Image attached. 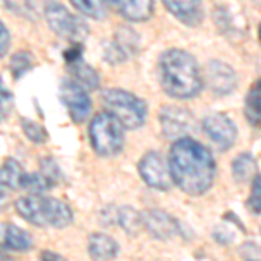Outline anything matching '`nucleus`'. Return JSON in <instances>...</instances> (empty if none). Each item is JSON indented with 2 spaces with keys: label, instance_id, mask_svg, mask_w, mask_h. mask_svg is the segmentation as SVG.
Returning <instances> with one entry per match:
<instances>
[{
  "label": "nucleus",
  "instance_id": "obj_18",
  "mask_svg": "<svg viewBox=\"0 0 261 261\" xmlns=\"http://www.w3.org/2000/svg\"><path fill=\"white\" fill-rule=\"evenodd\" d=\"M68 65V73L71 77V81H75L77 84H81L84 89L87 91H96L99 87V73L96 71L89 63H86L82 58L79 60L71 61V63H66Z\"/></svg>",
  "mask_w": 261,
  "mask_h": 261
},
{
  "label": "nucleus",
  "instance_id": "obj_24",
  "mask_svg": "<svg viewBox=\"0 0 261 261\" xmlns=\"http://www.w3.org/2000/svg\"><path fill=\"white\" fill-rule=\"evenodd\" d=\"M50 188H54L53 185L45 179V176L42 172H24L23 179H21V190L28 193H45Z\"/></svg>",
  "mask_w": 261,
  "mask_h": 261
},
{
  "label": "nucleus",
  "instance_id": "obj_16",
  "mask_svg": "<svg viewBox=\"0 0 261 261\" xmlns=\"http://www.w3.org/2000/svg\"><path fill=\"white\" fill-rule=\"evenodd\" d=\"M162 4L179 23L187 27H199L204 19L202 0H162Z\"/></svg>",
  "mask_w": 261,
  "mask_h": 261
},
{
  "label": "nucleus",
  "instance_id": "obj_23",
  "mask_svg": "<svg viewBox=\"0 0 261 261\" xmlns=\"http://www.w3.org/2000/svg\"><path fill=\"white\" fill-rule=\"evenodd\" d=\"M4 6L11 12L21 16L28 21H37L40 14V0H2Z\"/></svg>",
  "mask_w": 261,
  "mask_h": 261
},
{
  "label": "nucleus",
  "instance_id": "obj_7",
  "mask_svg": "<svg viewBox=\"0 0 261 261\" xmlns=\"http://www.w3.org/2000/svg\"><path fill=\"white\" fill-rule=\"evenodd\" d=\"M202 130L214 145V148L220 151L230 150L235 145L239 136V130L235 122L225 113H211L202 120Z\"/></svg>",
  "mask_w": 261,
  "mask_h": 261
},
{
  "label": "nucleus",
  "instance_id": "obj_37",
  "mask_svg": "<svg viewBox=\"0 0 261 261\" xmlns=\"http://www.w3.org/2000/svg\"><path fill=\"white\" fill-rule=\"evenodd\" d=\"M7 202H9V193H7L6 190H4L2 187H0V209L6 207Z\"/></svg>",
  "mask_w": 261,
  "mask_h": 261
},
{
  "label": "nucleus",
  "instance_id": "obj_5",
  "mask_svg": "<svg viewBox=\"0 0 261 261\" xmlns=\"http://www.w3.org/2000/svg\"><path fill=\"white\" fill-rule=\"evenodd\" d=\"M101 99L107 110L113 113L124 125V129L134 130L145 125L148 117V105L134 92L125 89H105L101 92Z\"/></svg>",
  "mask_w": 261,
  "mask_h": 261
},
{
  "label": "nucleus",
  "instance_id": "obj_27",
  "mask_svg": "<svg viewBox=\"0 0 261 261\" xmlns=\"http://www.w3.org/2000/svg\"><path fill=\"white\" fill-rule=\"evenodd\" d=\"M21 129H23L24 136L28 138L32 143L42 145V143L47 141V129L44 127L39 122L32 120V119H21Z\"/></svg>",
  "mask_w": 261,
  "mask_h": 261
},
{
  "label": "nucleus",
  "instance_id": "obj_14",
  "mask_svg": "<svg viewBox=\"0 0 261 261\" xmlns=\"http://www.w3.org/2000/svg\"><path fill=\"white\" fill-rule=\"evenodd\" d=\"M103 2L130 23L148 21L153 14V0H103Z\"/></svg>",
  "mask_w": 261,
  "mask_h": 261
},
{
  "label": "nucleus",
  "instance_id": "obj_3",
  "mask_svg": "<svg viewBox=\"0 0 261 261\" xmlns=\"http://www.w3.org/2000/svg\"><path fill=\"white\" fill-rule=\"evenodd\" d=\"M14 209L27 223L39 228H66L73 223V211L66 202L45 193H30L14 202Z\"/></svg>",
  "mask_w": 261,
  "mask_h": 261
},
{
  "label": "nucleus",
  "instance_id": "obj_2",
  "mask_svg": "<svg viewBox=\"0 0 261 261\" xmlns=\"http://www.w3.org/2000/svg\"><path fill=\"white\" fill-rule=\"evenodd\" d=\"M157 75L164 92L174 99H192L204 87L199 63L185 49L164 50L157 63Z\"/></svg>",
  "mask_w": 261,
  "mask_h": 261
},
{
  "label": "nucleus",
  "instance_id": "obj_35",
  "mask_svg": "<svg viewBox=\"0 0 261 261\" xmlns=\"http://www.w3.org/2000/svg\"><path fill=\"white\" fill-rule=\"evenodd\" d=\"M82 42H75V44H71V47H68L65 50V61L66 63H71L75 60H79V58H82Z\"/></svg>",
  "mask_w": 261,
  "mask_h": 261
},
{
  "label": "nucleus",
  "instance_id": "obj_34",
  "mask_svg": "<svg viewBox=\"0 0 261 261\" xmlns=\"http://www.w3.org/2000/svg\"><path fill=\"white\" fill-rule=\"evenodd\" d=\"M239 252H241V256H244L246 259H258L259 258L258 244H254V242H246Z\"/></svg>",
  "mask_w": 261,
  "mask_h": 261
},
{
  "label": "nucleus",
  "instance_id": "obj_4",
  "mask_svg": "<svg viewBox=\"0 0 261 261\" xmlns=\"http://www.w3.org/2000/svg\"><path fill=\"white\" fill-rule=\"evenodd\" d=\"M124 125L110 112H101L92 117L89 124L91 148L98 157H117L125 145Z\"/></svg>",
  "mask_w": 261,
  "mask_h": 261
},
{
  "label": "nucleus",
  "instance_id": "obj_15",
  "mask_svg": "<svg viewBox=\"0 0 261 261\" xmlns=\"http://www.w3.org/2000/svg\"><path fill=\"white\" fill-rule=\"evenodd\" d=\"M0 247L4 251L28 252L35 247V241L27 230L12 223H0Z\"/></svg>",
  "mask_w": 261,
  "mask_h": 261
},
{
  "label": "nucleus",
  "instance_id": "obj_33",
  "mask_svg": "<svg viewBox=\"0 0 261 261\" xmlns=\"http://www.w3.org/2000/svg\"><path fill=\"white\" fill-rule=\"evenodd\" d=\"M9 47H11V33L7 30L6 24L0 21V60L9 53Z\"/></svg>",
  "mask_w": 261,
  "mask_h": 261
},
{
  "label": "nucleus",
  "instance_id": "obj_25",
  "mask_svg": "<svg viewBox=\"0 0 261 261\" xmlns=\"http://www.w3.org/2000/svg\"><path fill=\"white\" fill-rule=\"evenodd\" d=\"M71 6L81 14L92 19H103L107 16V6L103 0H70Z\"/></svg>",
  "mask_w": 261,
  "mask_h": 261
},
{
  "label": "nucleus",
  "instance_id": "obj_29",
  "mask_svg": "<svg viewBox=\"0 0 261 261\" xmlns=\"http://www.w3.org/2000/svg\"><path fill=\"white\" fill-rule=\"evenodd\" d=\"M247 207L251 209V213H254L256 216H259L261 213V178L256 172L254 178H252V188H251V195L247 199Z\"/></svg>",
  "mask_w": 261,
  "mask_h": 261
},
{
  "label": "nucleus",
  "instance_id": "obj_6",
  "mask_svg": "<svg viewBox=\"0 0 261 261\" xmlns=\"http://www.w3.org/2000/svg\"><path fill=\"white\" fill-rule=\"evenodd\" d=\"M44 16L49 28L61 39L71 42H84L89 35V27L82 18L70 12L63 4L50 0L44 6Z\"/></svg>",
  "mask_w": 261,
  "mask_h": 261
},
{
  "label": "nucleus",
  "instance_id": "obj_20",
  "mask_svg": "<svg viewBox=\"0 0 261 261\" xmlns=\"http://www.w3.org/2000/svg\"><path fill=\"white\" fill-rule=\"evenodd\" d=\"M244 115L251 127H258L261 120V82L256 81L251 86L244 101Z\"/></svg>",
  "mask_w": 261,
  "mask_h": 261
},
{
  "label": "nucleus",
  "instance_id": "obj_31",
  "mask_svg": "<svg viewBox=\"0 0 261 261\" xmlns=\"http://www.w3.org/2000/svg\"><path fill=\"white\" fill-rule=\"evenodd\" d=\"M213 239L216 241L218 244H221V246H228L230 242H233L235 239V233L231 231L230 226L226 225H218L216 228L213 230Z\"/></svg>",
  "mask_w": 261,
  "mask_h": 261
},
{
  "label": "nucleus",
  "instance_id": "obj_28",
  "mask_svg": "<svg viewBox=\"0 0 261 261\" xmlns=\"http://www.w3.org/2000/svg\"><path fill=\"white\" fill-rule=\"evenodd\" d=\"M40 172L45 176V179H47L53 187H56V185H60L65 181L63 171L60 169L58 162L54 161L53 157H42L40 159Z\"/></svg>",
  "mask_w": 261,
  "mask_h": 261
},
{
  "label": "nucleus",
  "instance_id": "obj_21",
  "mask_svg": "<svg viewBox=\"0 0 261 261\" xmlns=\"http://www.w3.org/2000/svg\"><path fill=\"white\" fill-rule=\"evenodd\" d=\"M256 169H258L256 159L251 153H247V151L239 153L233 159V162H231V174H233V179L237 183H246V181L252 179L256 172H258Z\"/></svg>",
  "mask_w": 261,
  "mask_h": 261
},
{
  "label": "nucleus",
  "instance_id": "obj_36",
  "mask_svg": "<svg viewBox=\"0 0 261 261\" xmlns=\"http://www.w3.org/2000/svg\"><path fill=\"white\" fill-rule=\"evenodd\" d=\"M40 258L42 259H50V261H60V259H63V256L58 254V252H53V251H42Z\"/></svg>",
  "mask_w": 261,
  "mask_h": 261
},
{
  "label": "nucleus",
  "instance_id": "obj_9",
  "mask_svg": "<svg viewBox=\"0 0 261 261\" xmlns=\"http://www.w3.org/2000/svg\"><path fill=\"white\" fill-rule=\"evenodd\" d=\"M60 98L75 124H82L87 120L92 110V99L87 89H84L81 84L71 79H65L60 84Z\"/></svg>",
  "mask_w": 261,
  "mask_h": 261
},
{
  "label": "nucleus",
  "instance_id": "obj_1",
  "mask_svg": "<svg viewBox=\"0 0 261 261\" xmlns=\"http://www.w3.org/2000/svg\"><path fill=\"white\" fill-rule=\"evenodd\" d=\"M172 185L190 197H200L213 188L216 161L213 151L190 136L174 140L167 155Z\"/></svg>",
  "mask_w": 261,
  "mask_h": 261
},
{
  "label": "nucleus",
  "instance_id": "obj_26",
  "mask_svg": "<svg viewBox=\"0 0 261 261\" xmlns=\"http://www.w3.org/2000/svg\"><path fill=\"white\" fill-rule=\"evenodd\" d=\"M32 68H33V58L28 50H18V53L12 54V58L9 61V70L16 81H19V79L23 77V75H27Z\"/></svg>",
  "mask_w": 261,
  "mask_h": 261
},
{
  "label": "nucleus",
  "instance_id": "obj_32",
  "mask_svg": "<svg viewBox=\"0 0 261 261\" xmlns=\"http://www.w3.org/2000/svg\"><path fill=\"white\" fill-rule=\"evenodd\" d=\"M117 209L119 207H115V205H107V207L99 213V221L103 223L105 226L117 225Z\"/></svg>",
  "mask_w": 261,
  "mask_h": 261
},
{
  "label": "nucleus",
  "instance_id": "obj_38",
  "mask_svg": "<svg viewBox=\"0 0 261 261\" xmlns=\"http://www.w3.org/2000/svg\"><path fill=\"white\" fill-rule=\"evenodd\" d=\"M0 259H9V256H7L6 252H4V249L0 251Z\"/></svg>",
  "mask_w": 261,
  "mask_h": 261
},
{
  "label": "nucleus",
  "instance_id": "obj_12",
  "mask_svg": "<svg viewBox=\"0 0 261 261\" xmlns=\"http://www.w3.org/2000/svg\"><path fill=\"white\" fill-rule=\"evenodd\" d=\"M138 53H140V35L133 28L122 27L113 35V40L105 47V60L110 65H120L136 56Z\"/></svg>",
  "mask_w": 261,
  "mask_h": 261
},
{
  "label": "nucleus",
  "instance_id": "obj_30",
  "mask_svg": "<svg viewBox=\"0 0 261 261\" xmlns=\"http://www.w3.org/2000/svg\"><path fill=\"white\" fill-rule=\"evenodd\" d=\"M12 94L11 91L6 87V84L2 82L0 79V122L7 120V117L11 115V110H12Z\"/></svg>",
  "mask_w": 261,
  "mask_h": 261
},
{
  "label": "nucleus",
  "instance_id": "obj_13",
  "mask_svg": "<svg viewBox=\"0 0 261 261\" xmlns=\"http://www.w3.org/2000/svg\"><path fill=\"white\" fill-rule=\"evenodd\" d=\"M192 125H193L192 113L183 110V108L166 105L161 110V127H162V134L167 140L185 138L192 130Z\"/></svg>",
  "mask_w": 261,
  "mask_h": 261
},
{
  "label": "nucleus",
  "instance_id": "obj_22",
  "mask_svg": "<svg viewBox=\"0 0 261 261\" xmlns=\"http://www.w3.org/2000/svg\"><path fill=\"white\" fill-rule=\"evenodd\" d=\"M117 225L127 235L136 237L143 230L141 213L136 211L134 207H129V205H122V207L117 209Z\"/></svg>",
  "mask_w": 261,
  "mask_h": 261
},
{
  "label": "nucleus",
  "instance_id": "obj_8",
  "mask_svg": "<svg viewBox=\"0 0 261 261\" xmlns=\"http://www.w3.org/2000/svg\"><path fill=\"white\" fill-rule=\"evenodd\" d=\"M141 179L146 183V187L159 192H169L172 187L171 172L167 167V161L159 151H148L141 157L138 164Z\"/></svg>",
  "mask_w": 261,
  "mask_h": 261
},
{
  "label": "nucleus",
  "instance_id": "obj_10",
  "mask_svg": "<svg viewBox=\"0 0 261 261\" xmlns=\"http://www.w3.org/2000/svg\"><path fill=\"white\" fill-rule=\"evenodd\" d=\"M143 228L157 241H171L174 237H185L183 223L162 209H146L141 213Z\"/></svg>",
  "mask_w": 261,
  "mask_h": 261
},
{
  "label": "nucleus",
  "instance_id": "obj_17",
  "mask_svg": "<svg viewBox=\"0 0 261 261\" xmlns=\"http://www.w3.org/2000/svg\"><path fill=\"white\" fill-rule=\"evenodd\" d=\"M119 242L103 231H94L87 239V252L92 259H113L119 256Z\"/></svg>",
  "mask_w": 261,
  "mask_h": 261
},
{
  "label": "nucleus",
  "instance_id": "obj_19",
  "mask_svg": "<svg viewBox=\"0 0 261 261\" xmlns=\"http://www.w3.org/2000/svg\"><path fill=\"white\" fill-rule=\"evenodd\" d=\"M24 176V169L16 159H6V162L0 166V187L7 190H19L21 179Z\"/></svg>",
  "mask_w": 261,
  "mask_h": 261
},
{
  "label": "nucleus",
  "instance_id": "obj_11",
  "mask_svg": "<svg viewBox=\"0 0 261 261\" xmlns=\"http://www.w3.org/2000/svg\"><path fill=\"white\" fill-rule=\"evenodd\" d=\"M204 82H207L209 89H211L216 96H228L235 89H237L239 77L228 63L220 61V60H211L207 61L202 73Z\"/></svg>",
  "mask_w": 261,
  "mask_h": 261
}]
</instances>
